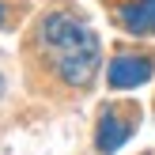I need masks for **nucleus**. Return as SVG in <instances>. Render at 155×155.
Instances as JSON below:
<instances>
[{"label": "nucleus", "instance_id": "f257e3e1", "mask_svg": "<svg viewBox=\"0 0 155 155\" xmlns=\"http://www.w3.org/2000/svg\"><path fill=\"white\" fill-rule=\"evenodd\" d=\"M38 45H42L49 68L61 76L64 87H91V80L98 76V61H102V45L98 34L83 19L68 12H49L38 23Z\"/></svg>", "mask_w": 155, "mask_h": 155}, {"label": "nucleus", "instance_id": "39448f33", "mask_svg": "<svg viewBox=\"0 0 155 155\" xmlns=\"http://www.w3.org/2000/svg\"><path fill=\"white\" fill-rule=\"evenodd\" d=\"M0 23H4V4H0Z\"/></svg>", "mask_w": 155, "mask_h": 155}, {"label": "nucleus", "instance_id": "f03ea898", "mask_svg": "<svg viewBox=\"0 0 155 155\" xmlns=\"http://www.w3.org/2000/svg\"><path fill=\"white\" fill-rule=\"evenodd\" d=\"M155 76V61L151 57H133V53H121V57L110 61V72H106V83L114 91H129V87H140Z\"/></svg>", "mask_w": 155, "mask_h": 155}, {"label": "nucleus", "instance_id": "20e7f679", "mask_svg": "<svg viewBox=\"0 0 155 155\" xmlns=\"http://www.w3.org/2000/svg\"><path fill=\"white\" fill-rule=\"evenodd\" d=\"M121 27L129 34H155V0H136V4H125L117 12Z\"/></svg>", "mask_w": 155, "mask_h": 155}, {"label": "nucleus", "instance_id": "423d86ee", "mask_svg": "<svg viewBox=\"0 0 155 155\" xmlns=\"http://www.w3.org/2000/svg\"><path fill=\"white\" fill-rule=\"evenodd\" d=\"M0 95H4V80H0Z\"/></svg>", "mask_w": 155, "mask_h": 155}, {"label": "nucleus", "instance_id": "7ed1b4c3", "mask_svg": "<svg viewBox=\"0 0 155 155\" xmlns=\"http://www.w3.org/2000/svg\"><path fill=\"white\" fill-rule=\"evenodd\" d=\"M129 136H133V121L121 117L117 106H106L102 117H98V129H95V148L102 155H110V151H117Z\"/></svg>", "mask_w": 155, "mask_h": 155}]
</instances>
